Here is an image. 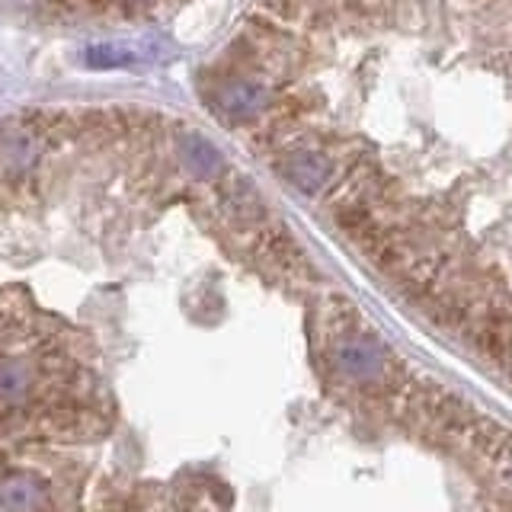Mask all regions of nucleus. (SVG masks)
Listing matches in <instances>:
<instances>
[{"mask_svg":"<svg viewBox=\"0 0 512 512\" xmlns=\"http://www.w3.org/2000/svg\"><path fill=\"white\" fill-rule=\"evenodd\" d=\"M205 96L512 388V0H260Z\"/></svg>","mask_w":512,"mask_h":512,"instance_id":"1","label":"nucleus"},{"mask_svg":"<svg viewBox=\"0 0 512 512\" xmlns=\"http://www.w3.org/2000/svg\"><path fill=\"white\" fill-rule=\"evenodd\" d=\"M45 135L29 122H13L0 128V176L13 186H23L32 170L39 167V157L45 151Z\"/></svg>","mask_w":512,"mask_h":512,"instance_id":"2","label":"nucleus"}]
</instances>
